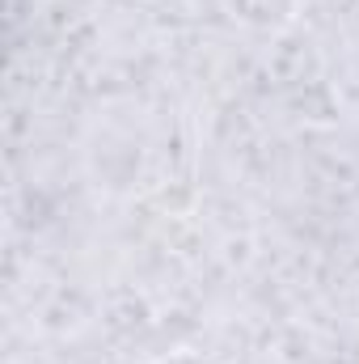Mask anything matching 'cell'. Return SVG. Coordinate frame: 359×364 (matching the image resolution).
<instances>
[{
  "instance_id": "7a4b0ae2",
  "label": "cell",
  "mask_w": 359,
  "mask_h": 364,
  "mask_svg": "<svg viewBox=\"0 0 359 364\" xmlns=\"http://www.w3.org/2000/svg\"><path fill=\"white\" fill-rule=\"evenodd\" d=\"M153 364H220V360H211L203 352H170V356H161V360H153Z\"/></svg>"
},
{
  "instance_id": "6da1fadb",
  "label": "cell",
  "mask_w": 359,
  "mask_h": 364,
  "mask_svg": "<svg viewBox=\"0 0 359 364\" xmlns=\"http://www.w3.org/2000/svg\"><path fill=\"white\" fill-rule=\"evenodd\" d=\"M233 17L254 26V30H283L296 21V9L300 0H228Z\"/></svg>"
}]
</instances>
